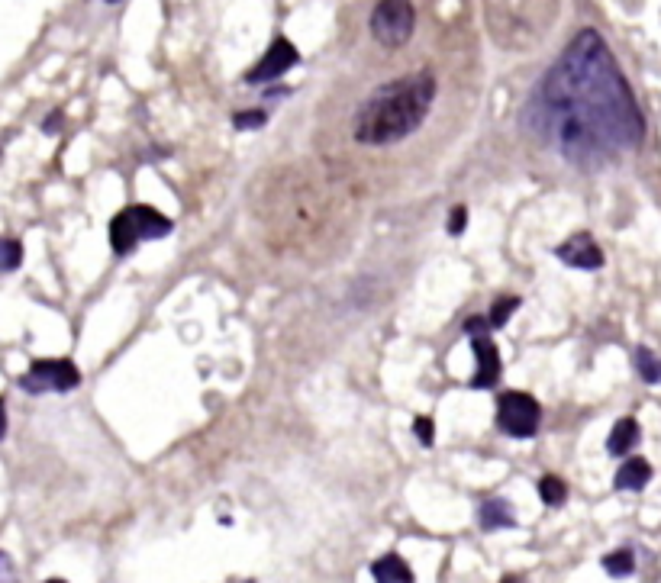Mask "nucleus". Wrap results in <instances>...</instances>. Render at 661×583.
Listing matches in <instances>:
<instances>
[{"label":"nucleus","mask_w":661,"mask_h":583,"mask_svg":"<svg viewBox=\"0 0 661 583\" xmlns=\"http://www.w3.org/2000/svg\"><path fill=\"white\" fill-rule=\"evenodd\" d=\"M262 123H265V113H262V110H255V113H239V116H236V126H239V129H258Z\"/></svg>","instance_id":"obj_21"},{"label":"nucleus","mask_w":661,"mask_h":583,"mask_svg":"<svg viewBox=\"0 0 661 583\" xmlns=\"http://www.w3.org/2000/svg\"><path fill=\"white\" fill-rule=\"evenodd\" d=\"M371 577L391 580V583H407V580H413V571L407 567V561H400L397 555H387V558L375 561V567H371Z\"/></svg>","instance_id":"obj_13"},{"label":"nucleus","mask_w":661,"mask_h":583,"mask_svg":"<svg viewBox=\"0 0 661 583\" xmlns=\"http://www.w3.org/2000/svg\"><path fill=\"white\" fill-rule=\"evenodd\" d=\"M171 232V220L155 207H126L110 223V245L113 252L129 255L142 239H162Z\"/></svg>","instance_id":"obj_4"},{"label":"nucleus","mask_w":661,"mask_h":583,"mask_svg":"<svg viewBox=\"0 0 661 583\" xmlns=\"http://www.w3.org/2000/svg\"><path fill=\"white\" fill-rule=\"evenodd\" d=\"M474 358H478V371H474L471 384L484 390V387H494L500 381V355H497V345L491 339H481L474 335Z\"/></svg>","instance_id":"obj_10"},{"label":"nucleus","mask_w":661,"mask_h":583,"mask_svg":"<svg viewBox=\"0 0 661 583\" xmlns=\"http://www.w3.org/2000/svg\"><path fill=\"white\" fill-rule=\"evenodd\" d=\"M555 255L565 261V265H571V268H581V271H594V268H600L603 265V252H600V245L587 236V232H578V236H571L568 242H562L555 249Z\"/></svg>","instance_id":"obj_9"},{"label":"nucleus","mask_w":661,"mask_h":583,"mask_svg":"<svg viewBox=\"0 0 661 583\" xmlns=\"http://www.w3.org/2000/svg\"><path fill=\"white\" fill-rule=\"evenodd\" d=\"M526 123L578 168H600L645 136L642 110L597 29H581L529 100Z\"/></svg>","instance_id":"obj_1"},{"label":"nucleus","mask_w":661,"mask_h":583,"mask_svg":"<svg viewBox=\"0 0 661 583\" xmlns=\"http://www.w3.org/2000/svg\"><path fill=\"white\" fill-rule=\"evenodd\" d=\"M0 561H7V558H4V555H0Z\"/></svg>","instance_id":"obj_24"},{"label":"nucleus","mask_w":661,"mask_h":583,"mask_svg":"<svg viewBox=\"0 0 661 583\" xmlns=\"http://www.w3.org/2000/svg\"><path fill=\"white\" fill-rule=\"evenodd\" d=\"M23 261V249L20 242H0V268L4 271H13Z\"/></svg>","instance_id":"obj_18"},{"label":"nucleus","mask_w":661,"mask_h":583,"mask_svg":"<svg viewBox=\"0 0 661 583\" xmlns=\"http://www.w3.org/2000/svg\"><path fill=\"white\" fill-rule=\"evenodd\" d=\"M436 97L433 71H416L410 78H397L391 84L371 91L368 100L355 113L352 133L362 145H391L407 139L420 129Z\"/></svg>","instance_id":"obj_2"},{"label":"nucleus","mask_w":661,"mask_h":583,"mask_svg":"<svg viewBox=\"0 0 661 583\" xmlns=\"http://www.w3.org/2000/svg\"><path fill=\"white\" fill-rule=\"evenodd\" d=\"M652 480V464L645 458H629L620 471H616V487L620 490H642Z\"/></svg>","instance_id":"obj_12"},{"label":"nucleus","mask_w":661,"mask_h":583,"mask_svg":"<svg viewBox=\"0 0 661 583\" xmlns=\"http://www.w3.org/2000/svg\"><path fill=\"white\" fill-rule=\"evenodd\" d=\"M481 526L484 529H504V526H513V513L504 500H487L481 506Z\"/></svg>","instance_id":"obj_14"},{"label":"nucleus","mask_w":661,"mask_h":583,"mask_svg":"<svg viewBox=\"0 0 661 583\" xmlns=\"http://www.w3.org/2000/svg\"><path fill=\"white\" fill-rule=\"evenodd\" d=\"M413 429H416V439H420L426 448L433 445V435H436V429H433V419L420 416V419H416V426H413Z\"/></svg>","instance_id":"obj_20"},{"label":"nucleus","mask_w":661,"mask_h":583,"mask_svg":"<svg viewBox=\"0 0 661 583\" xmlns=\"http://www.w3.org/2000/svg\"><path fill=\"white\" fill-rule=\"evenodd\" d=\"M110 4H117V0H110Z\"/></svg>","instance_id":"obj_25"},{"label":"nucleus","mask_w":661,"mask_h":583,"mask_svg":"<svg viewBox=\"0 0 661 583\" xmlns=\"http://www.w3.org/2000/svg\"><path fill=\"white\" fill-rule=\"evenodd\" d=\"M416 26V10L410 0H381L371 13V36L387 49L407 46Z\"/></svg>","instance_id":"obj_5"},{"label":"nucleus","mask_w":661,"mask_h":583,"mask_svg":"<svg viewBox=\"0 0 661 583\" xmlns=\"http://www.w3.org/2000/svg\"><path fill=\"white\" fill-rule=\"evenodd\" d=\"M516 306H520V300H516V297H500V300L494 303L491 319H487V323H491V326H504L507 319L516 313Z\"/></svg>","instance_id":"obj_17"},{"label":"nucleus","mask_w":661,"mask_h":583,"mask_svg":"<svg viewBox=\"0 0 661 583\" xmlns=\"http://www.w3.org/2000/svg\"><path fill=\"white\" fill-rule=\"evenodd\" d=\"M542 410L536 397H529L523 390H510L497 400V426L513 439H529L539 429Z\"/></svg>","instance_id":"obj_6"},{"label":"nucleus","mask_w":661,"mask_h":583,"mask_svg":"<svg viewBox=\"0 0 661 583\" xmlns=\"http://www.w3.org/2000/svg\"><path fill=\"white\" fill-rule=\"evenodd\" d=\"M465 223H468V210H465V207H455L452 216H449V232H452V236H458V232L465 229Z\"/></svg>","instance_id":"obj_22"},{"label":"nucleus","mask_w":661,"mask_h":583,"mask_svg":"<svg viewBox=\"0 0 661 583\" xmlns=\"http://www.w3.org/2000/svg\"><path fill=\"white\" fill-rule=\"evenodd\" d=\"M539 497H542V503L545 506H558V503H565V497H568V487H565V480H558V477H542L539 480Z\"/></svg>","instance_id":"obj_15"},{"label":"nucleus","mask_w":661,"mask_h":583,"mask_svg":"<svg viewBox=\"0 0 661 583\" xmlns=\"http://www.w3.org/2000/svg\"><path fill=\"white\" fill-rule=\"evenodd\" d=\"M555 0H484V17L500 49H529L552 23Z\"/></svg>","instance_id":"obj_3"},{"label":"nucleus","mask_w":661,"mask_h":583,"mask_svg":"<svg viewBox=\"0 0 661 583\" xmlns=\"http://www.w3.org/2000/svg\"><path fill=\"white\" fill-rule=\"evenodd\" d=\"M81 374L68 358H52V361H33L30 371L20 377V387L30 393H65L78 387Z\"/></svg>","instance_id":"obj_7"},{"label":"nucleus","mask_w":661,"mask_h":583,"mask_svg":"<svg viewBox=\"0 0 661 583\" xmlns=\"http://www.w3.org/2000/svg\"><path fill=\"white\" fill-rule=\"evenodd\" d=\"M636 442H639V422L636 419H620L613 426L610 439H607V451L616 458H623V455H629L632 448H636Z\"/></svg>","instance_id":"obj_11"},{"label":"nucleus","mask_w":661,"mask_h":583,"mask_svg":"<svg viewBox=\"0 0 661 583\" xmlns=\"http://www.w3.org/2000/svg\"><path fill=\"white\" fill-rule=\"evenodd\" d=\"M636 368H639V374H642L649 384H658V381H661V358L652 355L649 348H639V352H636Z\"/></svg>","instance_id":"obj_16"},{"label":"nucleus","mask_w":661,"mask_h":583,"mask_svg":"<svg viewBox=\"0 0 661 583\" xmlns=\"http://www.w3.org/2000/svg\"><path fill=\"white\" fill-rule=\"evenodd\" d=\"M603 567H607L610 574H629L632 571V555L629 551H613V555H607V561H603Z\"/></svg>","instance_id":"obj_19"},{"label":"nucleus","mask_w":661,"mask_h":583,"mask_svg":"<svg viewBox=\"0 0 661 583\" xmlns=\"http://www.w3.org/2000/svg\"><path fill=\"white\" fill-rule=\"evenodd\" d=\"M297 49L291 46L287 39H275L268 46V52L262 55V62H258L249 75H246V81L249 84H265V81H275V78H281L287 68H294L297 65Z\"/></svg>","instance_id":"obj_8"},{"label":"nucleus","mask_w":661,"mask_h":583,"mask_svg":"<svg viewBox=\"0 0 661 583\" xmlns=\"http://www.w3.org/2000/svg\"><path fill=\"white\" fill-rule=\"evenodd\" d=\"M7 432V413H4V403H0V439H4Z\"/></svg>","instance_id":"obj_23"}]
</instances>
